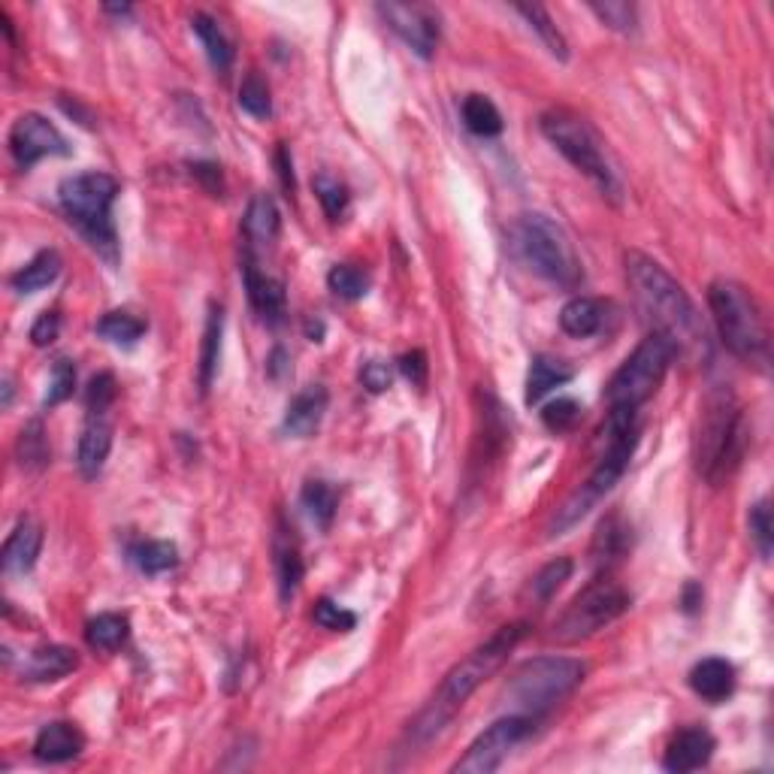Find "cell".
Instances as JSON below:
<instances>
[{
	"label": "cell",
	"instance_id": "6da1fadb",
	"mask_svg": "<svg viewBox=\"0 0 774 774\" xmlns=\"http://www.w3.org/2000/svg\"><path fill=\"white\" fill-rule=\"evenodd\" d=\"M526 633H530V623H526V620L506 623V626H499L484 645H479V648L472 650L464 662H457L448 675H445V681H442V687H439L436 696L430 699V705H427L421 714H418V720L411 723L408 735H411L418 745L430 741V738H436V735L448 726L451 718L464 708L466 699L479 690L487 677H493L499 669H503V662L508 660V654L521 645L523 638H526Z\"/></svg>",
	"mask_w": 774,
	"mask_h": 774
},
{
	"label": "cell",
	"instance_id": "7a4b0ae2",
	"mask_svg": "<svg viewBox=\"0 0 774 774\" xmlns=\"http://www.w3.org/2000/svg\"><path fill=\"white\" fill-rule=\"evenodd\" d=\"M626 279L633 284L642 309L654 321V330H662L681 345L705 342V327L687 291L665 272L662 264L642 252H626Z\"/></svg>",
	"mask_w": 774,
	"mask_h": 774
},
{
	"label": "cell",
	"instance_id": "3957f363",
	"mask_svg": "<svg viewBox=\"0 0 774 774\" xmlns=\"http://www.w3.org/2000/svg\"><path fill=\"white\" fill-rule=\"evenodd\" d=\"M115 198H118V179L98 169L71 176L58 188V200L67 221L113 267L118 264V233L113 225Z\"/></svg>",
	"mask_w": 774,
	"mask_h": 774
},
{
	"label": "cell",
	"instance_id": "277c9868",
	"mask_svg": "<svg viewBox=\"0 0 774 774\" xmlns=\"http://www.w3.org/2000/svg\"><path fill=\"white\" fill-rule=\"evenodd\" d=\"M708 306H711L723 345L745 364L765 367L772 342H769V325L757 296L733 279H718L708 288Z\"/></svg>",
	"mask_w": 774,
	"mask_h": 774
},
{
	"label": "cell",
	"instance_id": "5b68a950",
	"mask_svg": "<svg viewBox=\"0 0 774 774\" xmlns=\"http://www.w3.org/2000/svg\"><path fill=\"white\" fill-rule=\"evenodd\" d=\"M587 662L575 657H535L526 660L506 684L503 699L515 714L538 718L584 684Z\"/></svg>",
	"mask_w": 774,
	"mask_h": 774
},
{
	"label": "cell",
	"instance_id": "8992f818",
	"mask_svg": "<svg viewBox=\"0 0 774 774\" xmlns=\"http://www.w3.org/2000/svg\"><path fill=\"white\" fill-rule=\"evenodd\" d=\"M745 415L729 391H718L705 403L699 436H696V469L711 484L733 475V469L745 457Z\"/></svg>",
	"mask_w": 774,
	"mask_h": 774
},
{
	"label": "cell",
	"instance_id": "52a82bcc",
	"mask_svg": "<svg viewBox=\"0 0 774 774\" xmlns=\"http://www.w3.org/2000/svg\"><path fill=\"white\" fill-rule=\"evenodd\" d=\"M511 240H515V249L521 254L523 264L533 269L535 276L548 279L550 284L572 291L584 279V269H581L569 233L548 215H538V212L521 215L511 230Z\"/></svg>",
	"mask_w": 774,
	"mask_h": 774
},
{
	"label": "cell",
	"instance_id": "ba28073f",
	"mask_svg": "<svg viewBox=\"0 0 774 774\" xmlns=\"http://www.w3.org/2000/svg\"><path fill=\"white\" fill-rule=\"evenodd\" d=\"M538 125H542V134L554 142V149L572 167L581 169L587 179H593L606 198L620 200V179L611 167V161H608L606 145L581 115L569 113V110H550V113L542 115Z\"/></svg>",
	"mask_w": 774,
	"mask_h": 774
},
{
	"label": "cell",
	"instance_id": "9c48e42d",
	"mask_svg": "<svg viewBox=\"0 0 774 774\" xmlns=\"http://www.w3.org/2000/svg\"><path fill=\"white\" fill-rule=\"evenodd\" d=\"M675 339L662 333V330H650L608 381V406H645L650 396L657 394V388L665 379L669 367L675 364Z\"/></svg>",
	"mask_w": 774,
	"mask_h": 774
},
{
	"label": "cell",
	"instance_id": "30bf717a",
	"mask_svg": "<svg viewBox=\"0 0 774 774\" xmlns=\"http://www.w3.org/2000/svg\"><path fill=\"white\" fill-rule=\"evenodd\" d=\"M633 606V596L626 593L623 584H618L614 578H596L584 591L578 593L575 599L569 602L560 620L554 623V638L557 642H584L599 630H606L608 623H614L623 618Z\"/></svg>",
	"mask_w": 774,
	"mask_h": 774
},
{
	"label": "cell",
	"instance_id": "8fae6325",
	"mask_svg": "<svg viewBox=\"0 0 774 774\" xmlns=\"http://www.w3.org/2000/svg\"><path fill=\"white\" fill-rule=\"evenodd\" d=\"M533 733V718L526 714H508V718L496 720L493 726H487L484 733L469 745L464 757L457 760L454 772L457 774H491L496 772L503 760L511 753V747H518Z\"/></svg>",
	"mask_w": 774,
	"mask_h": 774
},
{
	"label": "cell",
	"instance_id": "7c38bea8",
	"mask_svg": "<svg viewBox=\"0 0 774 774\" xmlns=\"http://www.w3.org/2000/svg\"><path fill=\"white\" fill-rule=\"evenodd\" d=\"M379 15L388 22L411 52L430 58L439 46V15L423 3H379Z\"/></svg>",
	"mask_w": 774,
	"mask_h": 774
},
{
	"label": "cell",
	"instance_id": "4fadbf2b",
	"mask_svg": "<svg viewBox=\"0 0 774 774\" xmlns=\"http://www.w3.org/2000/svg\"><path fill=\"white\" fill-rule=\"evenodd\" d=\"M10 152H13L18 167L30 169L42 157L71 155V145L49 118H42L37 113H25L10 130Z\"/></svg>",
	"mask_w": 774,
	"mask_h": 774
},
{
	"label": "cell",
	"instance_id": "5bb4252c",
	"mask_svg": "<svg viewBox=\"0 0 774 774\" xmlns=\"http://www.w3.org/2000/svg\"><path fill=\"white\" fill-rule=\"evenodd\" d=\"M242 279H245V291H249V300H252L254 312L276 325L282 321L284 315V284L279 279H272L267 272L257 269V261H254L252 252H245V264H242Z\"/></svg>",
	"mask_w": 774,
	"mask_h": 774
},
{
	"label": "cell",
	"instance_id": "9a60e30c",
	"mask_svg": "<svg viewBox=\"0 0 774 774\" xmlns=\"http://www.w3.org/2000/svg\"><path fill=\"white\" fill-rule=\"evenodd\" d=\"M714 747H718L714 735L708 733V729H702V726L681 729V733L672 738L669 750H665V760H662V765H665L669 772H677V774L696 772V769H702V765H708V762H711V757H714Z\"/></svg>",
	"mask_w": 774,
	"mask_h": 774
},
{
	"label": "cell",
	"instance_id": "2e32d148",
	"mask_svg": "<svg viewBox=\"0 0 774 774\" xmlns=\"http://www.w3.org/2000/svg\"><path fill=\"white\" fill-rule=\"evenodd\" d=\"M327 411V391L321 384H309L306 391L291 399V406L284 411L282 430L288 436L294 439H309L315 436V430L321 427Z\"/></svg>",
	"mask_w": 774,
	"mask_h": 774
},
{
	"label": "cell",
	"instance_id": "e0dca14e",
	"mask_svg": "<svg viewBox=\"0 0 774 774\" xmlns=\"http://www.w3.org/2000/svg\"><path fill=\"white\" fill-rule=\"evenodd\" d=\"M110 451H113V423L103 415H91V421L85 423L83 436H79V451H76V464L85 479H98Z\"/></svg>",
	"mask_w": 774,
	"mask_h": 774
},
{
	"label": "cell",
	"instance_id": "ac0fdd59",
	"mask_svg": "<svg viewBox=\"0 0 774 774\" xmlns=\"http://www.w3.org/2000/svg\"><path fill=\"white\" fill-rule=\"evenodd\" d=\"M242 233L249 242V252L261 249V245H272L282 233V212L276 206V200L269 194H254L245 218H242Z\"/></svg>",
	"mask_w": 774,
	"mask_h": 774
},
{
	"label": "cell",
	"instance_id": "d6986e66",
	"mask_svg": "<svg viewBox=\"0 0 774 774\" xmlns=\"http://www.w3.org/2000/svg\"><path fill=\"white\" fill-rule=\"evenodd\" d=\"M42 548V526L37 521H25L15 526L7 545H3V572L7 575H25L34 569Z\"/></svg>",
	"mask_w": 774,
	"mask_h": 774
},
{
	"label": "cell",
	"instance_id": "ffe728a7",
	"mask_svg": "<svg viewBox=\"0 0 774 774\" xmlns=\"http://www.w3.org/2000/svg\"><path fill=\"white\" fill-rule=\"evenodd\" d=\"M690 687L696 696H702L705 702H726L735 690L733 662L723 660V657H708V660L696 662L690 672Z\"/></svg>",
	"mask_w": 774,
	"mask_h": 774
},
{
	"label": "cell",
	"instance_id": "44dd1931",
	"mask_svg": "<svg viewBox=\"0 0 774 774\" xmlns=\"http://www.w3.org/2000/svg\"><path fill=\"white\" fill-rule=\"evenodd\" d=\"M85 750V735L79 733V726L55 720L49 726H42L37 741H34V753L42 762H71Z\"/></svg>",
	"mask_w": 774,
	"mask_h": 774
},
{
	"label": "cell",
	"instance_id": "7402d4cb",
	"mask_svg": "<svg viewBox=\"0 0 774 774\" xmlns=\"http://www.w3.org/2000/svg\"><path fill=\"white\" fill-rule=\"evenodd\" d=\"M272 550H276L279 596H282V602H291L294 593L300 591V581H303V572H306V569H303V557H300L296 538L291 535L288 526H282V523H279V533H276V545H272Z\"/></svg>",
	"mask_w": 774,
	"mask_h": 774
},
{
	"label": "cell",
	"instance_id": "603a6c76",
	"mask_svg": "<svg viewBox=\"0 0 774 774\" xmlns=\"http://www.w3.org/2000/svg\"><path fill=\"white\" fill-rule=\"evenodd\" d=\"M76 665H79L76 650L64 648V645H46V648L30 650L22 675L25 681H61L76 672Z\"/></svg>",
	"mask_w": 774,
	"mask_h": 774
},
{
	"label": "cell",
	"instance_id": "cb8c5ba5",
	"mask_svg": "<svg viewBox=\"0 0 774 774\" xmlns=\"http://www.w3.org/2000/svg\"><path fill=\"white\" fill-rule=\"evenodd\" d=\"M575 369L569 367L566 360H557L550 354H535L530 364V376H526V403H542V396H548L554 388H560L566 381H572Z\"/></svg>",
	"mask_w": 774,
	"mask_h": 774
},
{
	"label": "cell",
	"instance_id": "d4e9b609",
	"mask_svg": "<svg viewBox=\"0 0 774 774\" xmlns=\"http://www.w3.org/2000/svg\"><path fill=\"white\" fill-rule=\"evenodd\" d=\"M602 321H606V306L593 296H575L569 300L560 312V327L563 333L575 339H587L593 333L602 330Z\"/></svg>",
	"mask_w": 774,
	"mask_h": 774
},
{
	"label": "cell",
	"instance_id": "484cf974",
	"mask_svg": "<svg viewBox=\"0 0 774 774\" xmlns=\"http://www.w3.org/2000/svg\"><path fill=\"white\" fill-rule=\"evenodd\" d=\"M61 254L55 252V249H46V252H40L34 261H28L25 267L15 272L13 279H10V284H13L18 294H37V291H42V288H49V284L55 282L58 276H61Z\"/></svg>",
	"mask_w": 774,
	"mask_h": 774
},
{
	"label": "cell",
	"instance_id": "4316f807",
	"mask_svg": "<svg viewBox=\"0 0 774 774\" xmlns=\"http://www.w3.org/2000/svg\"><path fill=\"white\" fill-rule=\"evenodd\" d=\"M191 28H194V34L200 37V42H203L212 67L218 73L230 71V64H233V42L227 40L225 28L206 13L194 15V18H191Z\"/></svg>",
	"mask_w": 774,
	"mask_h": 774
},
{
	"label": "cell",
	"instance_id": "83f0119b",
	"mask_svg": "<svg viewBox=\"0 0 774 774\" xmlns=\"http://www.w3.org/2000/svg\"><path fill=\"white\" fill-rule=\"evenodd\" d=\"M460 113H464V125L475 137H484V140L487 137H499L503 127H506L503 125V115L496 110V103L487 94H466Z\"/></svg>",
	"mask_w": 774,
	"mask_h": 774
},
{
	"label": "cell",
	"instance_id": "f1b7e54d",
	"mask_svg": "<svg viewBox=\"0 0 774 774\" xmlns=\"http://www.w3.org/2000/svg\"><path fill=\"white\" fill-rule=\"evenodd\" d=\"M130 635V623H127L125 614H98L94 620H88L85 626V642L91 645L94 650H103V654H113L127 642Z\"/></svg>",
	"mask_w": 774,
	"mask_h": 774
},
{
	"label": "cell",
	"instance_id": "f546056e",
	"mask_svg": "<svg viewBox=\"0 0 774 774\" xmlns=\"http://www.w3.org/2000/svg\"><path fill=\"white\" fill-rule=\"evenodd\" d=\"M221 333H225V312L221 306H212L210 321H206V333H203V348H200V391H210L215 369H218V357H221Z\"/></svg>",
	"mask_w": 774,
	"mask_h": 774
},
{
	"label": "cell",
	"instance_id": "4dcf8cb0",
	"mask_svg": "<svg viewBox=\"0 0 774 774\" xmlns=\"http://www.w3.org/2000/svg\"><path fill=\"white\" fill-rule=\"evenodd\" d=\"M626 548H630V526L620 521L618 515L602 521L599 533L593 538V560L599 566L614 563V560H620L626 554Z\"/></svg>",
	"mask_w": 774,
	"mask_h": 774
},
{
	"label": "cell",
	"instance_id": "1f68e13d",
	"mask_svg": "<svg viewBox=\"0 0 774 774\" xmlns=\"http://www.w3.org/2000/svg\"><path fill=\"white\" fill-rule=\"evenodd\" d=\"M300 499H303V508L309 511L312 521L318 523L321 530H327V526L333 523L339 508L337 487H330L327 481H306V487H303V493H300Z\"/></svg>",
	"mask_w": 774,
	"mask_h": 774
},
{
	"label": "cell",
	"instance_id": "d6a6232c",
	"mask_svg": "<svg viewBox=\"0 0 774 774\" xmlns=\"http://www.w3.org/2000/svg\"><path fill=\"white\" fill-rule=\"evenodd\" d=\"M518 13L526 18V25L542 37V42L548 46V52L554 58H560V61H566L569 58V42H566V37L560 34V28L554 25V18L548 15V10L545 7H538V3H533V7H526V3H521V7H515Z\"/></svg>",
	"mask_w": 774,
	"mask_h": 774
},
{
	"label": "cell",
	"instance_id": "836d02e7",
	"mask_svg": "<svg viewBox=\"0 0 774 774\" xmlns=\"http://www.w3.org/2000/svg\"><path fill=\"white\" fill-rule=\"evenodd\" d=\"M130 557H134V563L142 575H164L179 563V550L173 542H140L137 548L130 550Z\"/></svg>",
	"mask_w": 774,
	"mask_h": 774
},
{
	"label": "cell",
	"instance_id": "e575fe53",
	"mask_svg": "<svg viewBox=\"0 0 774 774\" xmlns=\"http://www.w3.org/2000/svg\"><path fill=\"white\" fill-rule=\"evenodd\" d=\"M145 333V321L130 312H110L98 321V337L113 345H137Z\"/></svg>",
	"mask_w": 774,
	"mask_h": 774
},
{
	"label": "cell",
	"instance_id": "d590c367",
	"mask_svg": "<svg viewBox=\"0 0 774 774\" xmlns=\"http://www.w3.org/2000/svg\"><path fill=\"white\" fill-rule=\"evenodd\" d=\"M312 188H315V194H318V203L325 206L327 218L339 221V218L345 215V210H348V203H352L348 185L342 182V179H337L333 173H318L315 182H312Z\"/></svg>",
	"mask_w": 774,
	"mask_h": 774
},
{
	"label": "cell",
	"instance_id": "8d00e7d4",
	"mask_svg": "<svg viewBox=\"0 0 774 774\" xmlns=\"http://www.w3.org/2000/svg\"><path fill=\"white\" fill-rule=\"evenodd\" d=\"M15 454H18V464L25 466V469H42V466L49 464V442H46L40 421H30L22 430Z\"/></svg>",
	"mask_w": 774,
	"mask_h": 774
},
{
	"label": "cell",
	"instance_id": "74e56055",
	"mask_svg": "<svg viewBox=\"0 0 774 774\" xmlns=\"http://www.w3.org/2000/svg\"><path fill=\"white\" fill-rule=\"evenodd\" d=\"M572 572H575V563H572L569 557H557V560H550L548 566L538 569V575L533 578V587H530V591H533L538 602H548L550 596L572 578Z\"/></svg>",
	"mask_w": 774,
	"mask_h": 774
},
{
	"label": "cell",
	"instance_id": "f35d334b",
	"mask_svg": "<svg viewBox=\"0 0 774 774\" xmlns=\"http://www.w3.org/2000/svg\"><path fill=\"white\" fill-rule=\"evenodd\" d=\"M327 284H330V291L342 296V300H360V296L367 294L369 279L364 269L352 267V264H337V267L327 272Z\"/></svg>",
	"mask_w": 774,
	"mask_h": 774
},
{
	"label": "cell",
	"instance_id": "ab89813d",
	"mask_svg": "<svg viewBox=\"0 0 774 774\" xmlns=\"http://www.w3.org/2000/svg\"><path fill=\"white\" fill-rule=\"evenodd\" d=\"M240 106L254 118H269L272 115V98H269V85L257 76L249 73L240 85Z\"/></svg>",
	"mask_w": 774,
	"mask_h": 774
},
{
	"label": "cell",
	"instance_id": "60d3db41",
	"mask_svg": "<svg viewBox=\"0 0 774 774\" xmlns=\"http://www.w3.org/2000/svg\"><path fill=\"white\" fill-rule=\"evenodd\" d=\"M591 10L602 22H606L611 30H620V34H630V30L638 28V10L633 3H623V0H606V3H591Z\"/></svg>",
	"mask_w": 774,
	"mask_h": 774
},
{
	"label": "cell",
	"instance_id": "b9f144b4",
	"mask_svg": "<svg viewBox=\"0 0 774 774\" xmlns=\"http://www.w3.org/2000/svg\"><path fill=\"white\" fill-rule=\"evenodd\" d=\"M578 421H581V406H578L575 399H569V396L554 399V403L542 408V423L548 427L550 433H569V430H575Z\"/></svg>",
	"mask_w": 774,
	"mask_h": 774
},
{
	"label": "cell",
	"instance_id": "7bdbcfd3",
	"mask_svg": "<svg viewBox=\"0 0 774 774\" xmlns=\"http://www.w3.org/2000/svg\"><path fill=\"white\" fill-rule=\"evenodd\" d=\"M73 388H76V367H73L71 360H55V367H52V379H49V391H46V408L52 406H61L64 399H71L73 396Z\"/></svg>",
	"mask_w": 774,
	"mask_h": 774
},
{
	"label": "cell",
	"instance_id": "ee69618b",
	"mask_svg": "<svg viewBox=\"0 0 774 774\" xmlns=\"http://www.w3.org/2000/svg\"><path fill=\"white\" fill-rule=\"evenodd\" d=\"M747 523H750V538L757 542L762 560H769L772 557V508H769V499H760L757 506L750 508Z\"/></svg>",
	"mask_w": 774,
	"mask_h": 774
},
{
	"label": "cell",
	"instance_id": "f6af8a7d",
	"mask_svg": "<svg viewBox=\"0 0 774 774\" xmlns=\"http://www.w3.org/2000/svg\"><path fill=\"white\" fill-rule=\"evenodd\" d=\"M312 618H315L318 626H325L330 633H352L354 626H357V614L345 611V608L330 602V599H321V602L315 606V611H312Z\"/></svg>",
	"mask_w": 774,
	"mask_h": 774
},
{
	"label": "cell",
	"instance_id": "bcb514c9",
	"mask_svg": "<svg viewBox=\"0 0 774 774\" xmlns=\"http://www.w3.org/2000/svg\"><path fill=\"white\" fill-rule=\"evenodd\" d=\"M115 394H118V388H115L113 372L94 376V379L88 381V391H85L88 411H91V415H106V408L115 403Z\"/></svg>",
	"mask_w": 774,
	"mask_h": 774
},
{
	"label": "cell",
	"instance_id": "7dc6e473",
	"mask_svg": "<svg viewBox=\"0 0 774 774\" xmlns=\"http://www.w3.org/2000/svg\"><path fill=\"white\" fill-rule=\"evenodd\" d=\"M58 333H61V315H58V312H42L40 318H37V325L30 327V339H34L37 348L52 345Z\"/></svg>",
	"mask_w": 774,
	"mask_h": 774
},
{
	"label": "cell",
	"instance_id": "c3c4849f",
	"mask_svg": "<svg viewBox=\"0 0 774 774\" xmlns=\"http://www.w3.org/2000/svg\"><path fill=\"white\" fill-rule=\"evenodd\" d=\"M360 381H364L367 391L381 394V391L391 388V369H388V364H381V360H369V364H364V369H360Z\"/></svg>",
	"mask_w": 774,
	"mask_h": 774
},
{
	"label": "cell",
	"instance_id": "681fc988",
	"mask_svg": "<svg viewBox=\"0 0 774 774\" xmlns=\"http://www.w3.org/2000/svg\"><path fill=\"white\" fill-rule=\"evenodd\" d=\"M399 369H403V376H406L415 388H423V384H427V369L430 367H427V354L418 352V348L399 357Z\"/></svg>",
	"mask_w": 774,
	"mask_h": 774
},
{
	"label": "cell",
	"instance_id": "f907efd6",
	"mask_svg": "<svg viewBox=\"0 0 774 774\" xmlns=\"http://www.w3.org/2000/svg\"><path fill=\"white\" fill-rule=\"evenodd\" d=\"M276 167H279V179H282V188L288 191V198L294 194V164H291V155H288V149L284 145H279V152H276Z\"/></svg>",
	"mask_w": 774,
	"mask_h": 774
},
{
	"label": "cell",
	"instance_id": "816d5d0a",
	"mask_svg": "<svg viewBox=\"0 0 774 774\" xmlns=\"http://www.w3.org/2000/svg\"><path fill=\"white\" fill-rule=\"evenodd\" d=\"M10 406H13V379L7 376V379H3V408Z\"/></svg>",
	"mask_w": 774,
	"mask_h": 774
},
{
	"label": "cell",
	"instance_id": "f5cc1de1",
	"mask_svg": "<svg viewBox=\"0 0 774 774\" xmlns=\"http://www.w3.org/2000/svg\"><path fill=\"white\" fill-rule=\"evenodd\" d=\"M696 593H699V587H696V584H690V587H687V593H684V606H687V611H693V608H696Z\"/></svg>",
	"mask_w": 774,
	"mask_h": 774
}]
</instances>
